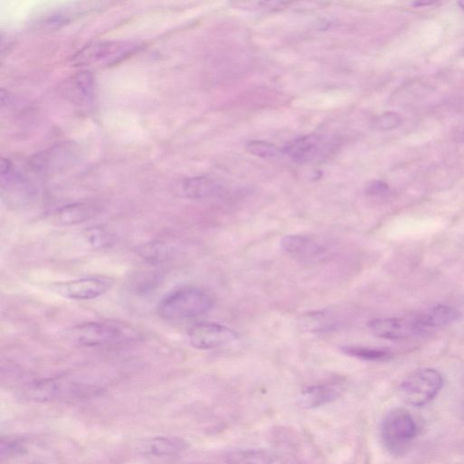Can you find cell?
<instances>
[{
  "mask_svg": "<svg viewBox=\"0 0 464 464\" xmlns=\"http://www.w3.org/2000/svg\"><path fill=\"white\" fill-rule=\"evenodd\" d=\"M184 448V444L176 438H158L154 440L150 447L152 454L155 455L175 454Z\"/></svg>",
  "mask_w": 464,
  "mask_h": 464,
  "instance_id": "cell-20",
  "label": "cell"
},
{
  "mask_svg": "<svg viewBox=\"0 0 464 464\" xmlns=\"http://www.w3.org/2000/svg\"><path fill=\"white\" fill-rule=\"evenodd\" d=\"M419 433L411 413L405 408L390 410L383 419L380 436L385 450L400 456L408 450Z\"/></svg>",
  "mask_w": 464,
  "mask_h": 464,
  "instance_id": "cell-3",
  "label": "cell"
},
{
  "mask_svg": "<svg viewBox=\"0 0 464 464\" xmlns=\"http://www.w3.org/2000/svg\"><path fill=\"white\" fill-rule=\"evenodd\" d=\"M457 137L460 142L464 143V125L460 128V130L458 131Z\"/></svg>",
  "mask_w": 464,
  "mask_h": 464,
  "instance_id": "cell-26",
  "label": "cell"
},
{
  "mask_svg": "<svg viewBox=\"0 0 464 464\" xmlns=\"http://www.w3.org/2000/svg\"><path fill=\"white\" fill-rule=\"evenodd\" d=\"M189 341L200 350H212L230 345L238 339L232 329L214 323H202L193 326L188 333Z\"/></svg>",
  "mask_w": 464,
  "mask_h": 464,
  "instance_id": "cell-11",
  "label": "cell"
},
{
  "mask_svg": "<svg viewBox=\"0 0 464 464\" xmlns=\"http://www.w3.org/2000/svg\"><path fill=\"white\" fill-rule=\"evenodd\" d=\"M88 236H89V239L92 244L99 245V246L107 243V241H109L106 232H102L101 230L98 229L90 230Z\"/></svg>",
  "mask_w": 464,
  "mask_h": 464,
  "instance_id": "cell-25",
  "label": "cell"
},
{
  "mask_svg": "<svg viewBox=\"0 0 464 464\" xmlns=\"http://www.w3.org/2000/svg\"><path fill=\"white\" fill-rule=\"evenodd\" d=\"M306 324L308 328L314 331L329 330V329L335 328L333 319H331L330 316L326 315L324 312L315 313L313 316H308Z\"/></svg>",
  "mask_w": 464,
  "mask_h": 464,
  "instance_id": "cell-22",
  "label": "cell"
},
{
  "mask_svg": "<svg viewBox=\"0 0 464 464\" xmlns=\"http://www.w3.org/2000/svg\"><path fill=\"white\" fill-rule=\"evenodd\" d=\"M444 386L441 374L432 368H424L411 374L400 385L403 402L412 406H424L435 399Z\"/></svg>",
  "mask_w": 464,
  "mask_h": 464,
  "instance_id": "cell-5",
  "label": "cell"
},
{
  "mask_svg": "<svg viewBox=\"0 0 464 464\" xmlns=\"http://www.w3.org/2000/svg\"><path fill=\"white\" fill-rule=\"evenodd\" d=\"M460 7L464 10V2H459Z\"/></svg>",
  "mask_w": 464,
  "mask_h": 464,
  "instance_id": "cell-28",
  "label": "cell"
},
{
  "mask_svg": "<svg viewBox=\"0 0 464 464\" xmlns=\"http://www.w3.org/2000/svg\"><path fill=\"white\" fill-rule=\"evenodd\" d=\"M389 186L386 182L383 181H373L371 182L367 187V193L369 195L379 196L384 195L388 193Z\"/></svg>",
  "mask_w": 464,
  "mask_h": 464,
  "instance_id": "cell-24",
  "label": "cell"
},
{
  "mask_svg": "<svg viewBox=\"0 0 464 464\" xmlns=\"http://www.w3.org/2000/svg\"><path fill=\"white\" fill-rule=\"evenodd\" d=\"M136 329L125 323L95 321L83 323L72 329L70 338L74 345L85 347L119 345L136 339Z\"/></svg>",
  "mask_w": 464,
  "mask_h": 464,
  "instance_id": "cell-2",
  "label": "cell"
},
{
  "mask_svg": "<svg viewBox=\"0 0 464 464\" xmlns=\"http://www.w3.org/2000/svg\"><path fill=\"white\" fill-rule=\"evenodd\" d=\"M338 146L339 143L333 137L313 134L292 140L281 152L296 163L314 164L331 158Z\"/></svg>",
  "mask_w": 464,
  "mask_h": 464,
  "instance_id": "cell-4",
  "label": "cell"
},
{
  "mask_svg": "<svg viewBox=\"0 0 464 464\" xmlns=\"http://www.w3.org/2000/svg\"><path fill=\"white\" fill-rule=\"evenodd\" d=\"M433 3H435V2H428V1H426V2H415V3H413V5L418 6V7H422V6H424V5H428V6L432 5V4H433Z\"/></svg>",
  "mask_w": 464,
  "mask_h": 464,
  "instance_id": "cell-27",
  "label": "cell"
},
{
  "mask_svg": "<svg viewBox=\"0 0 464 464\" xmlns=\"http://www.w3.org/2000/svg\"><path fill=\"white\" fill-rule=\"evenodd\" d=\"M139 44L134 42L100 41L86 45L73 56L77 65H118L136 53Z\"/></svg>",
  "mask_w": 464,
  "mask_h": 464,
  "instance_id": "cell-6",
  "label": "cell"
},
{
  "mask_svg": "<svg viewBox=\"0 0 464 464\" xmlns=\"http://www.w3.org/2000/svg\"><path fill=\"white\" fill-rule=\"evenodd\" d=\"M102 212V205L95 202L72 203L59 209L54 216L58 226H73L92 220Z\"/></svg>",
  "mask_w": 464,
  "mask_h": 464,
  "instance_id": "cell-14",
  "label": "cell"
},
{
  "mask_svg": "<svg viewBox=\"0 0 464 464\" xmlns=\"http://www.w3.org/2000/svg\"><path fill=\"white\" fill-rule=\"evenodd\" d=\"M281 247L289 255L302 262H322L333 253V246L317 235L289 234L284 236Z\"/></svg>",
  "mask_w": 464,
  "mask_h": 464,
  "instance_id": "cell-9",
  "label": "cell"
},
{
  "mask_svg": "<svg viewBox=\"0 0 464 464\" xmlns=\"http://www.w3.org/2000/svg\"><path fill=\"white\" fill-rule=\"evenodd\" d=\"M80 157L79 146L73 142L60 143L34 155L29 166L41 175H58L76 166Z\"/></svg>",
  "mask_w": 464,
  "mask_h": 464,
  "instance_id": "cell-7",
  "label": "cell"
},
{
  "mask_svg": "<svg viewBox=\"0 0 464 464\" xmlns=\"http://www.w3.org/2000/svg\"><path fill=\"white\" fill-rule=\"evenodd\" d=\"M94 74L88 70L79 72L63 82L60 92L65 99L77 106H88L94 101L95 95Z\"/></svg>",
  "mask_w": 464,
  "mask_h": 464,
  "instance_id": "cell-13",
  "label": "cell"
},
{
  "mask_svg": "<svg viewBox=\"0 0 464 464\" xmlns=\"http://www.w3.org/2000/svg\"><path fill=\"white\" fill-rule=\"evenodd\" d=\"M402 122L400 115L394 112H385L374 122L376 129L381 131H391L397 128Z\"/></svg>",
  "mask_w": 464,
  "mask_h": 464,
  "instance_id": "cell-23",
  "label": "cell"
},
{
  "mask_svg": "<svg viewBox=\"0 0 464 464\" xmlns=\"http://www.w3.org/2000/svg\"><path fill=\"white\" fill-rule=\"evenodd\" d=\"M214 306V296L205 289L184 287L161 299L157 313L166 321L178 322L205 315Z\"/></svg>",
  "mask_w": 464,
  "mask_h": 464,
  "instance_id": "cell-1",
  "label": "cell"
},
{
  "mask_svg": "<svg viewBox=\"0 0 464 464\" xmlns=\"http://www.w3.org/2000/svg\"><path fill=\"white\" fill-rule=\"evenodd\" d=\"M368 328L375 336L391 340L409 339L421 337L426 334V329L419 324L415 319H377L368 323Z\"/></svg>",
  "mask_w": 464,
  "mask_h": 464,
  "instance_id": "cell-12",
  "label": "cell"
},
{
  "mask_svg": "<svg viewBox=\"0 0 464 464\" xmlns=\"http://www.w3.org/2000/svg\"><path fill=\"white\" fill-rule=\"evenodd\" d=\"M247 150L251 154L263 159L275 158L282 154L276 145L264 141H250L247 143Z\"/></svg>",
  "mask_w": 464,
  "mask_h": 464,
  "instance_id": "cell-21",
  "label": "cell"
},
{
  "mask_svg": "<svg viewBox=\"0 0 464 464\" xmlns=\"http://www.w3.org/2000/svg\"><path fill=\"white\" fill-rule=\"evenodd\" d=\"M461 317L459 311L453 307L446 305H439L430 308L421 316L416 317V320L424 329L445 328L454 324Z\"/></svg>",
  "mask_w": 464,
  "mask_h": 464,
  "instance_id": "cell-16",
  "label": "cell"
},
{
  "mask_svg": "<svg viewBox=\"0 0 464 464\" xmlns=\"http://www.w3.org/2000/svg\"><path fill=\"white\" fill-rule=\"evenodd\" d=\"M227 464H273L271 455L262 450H239L227 455Z\"/></svg>",
  "mask_w": 464,
  "mask_h": 464,
  "instance_id": "cell-18",
  "label": "cell"
},
{
  "mask_svg": "<svg viewBox=\"0 0 464 464\" xmlns=\"http://www.w3.org/2000/svg\"><path fill=\"white\" fill-rule=\"evenodd\" d=\"M342 350L346 355L367 361H385L393 356L386 350L367 349V347L350 346H344Z\"/></svg>",
  "mask_w": 464,
  "mask_h": 464,
  "instance_id": "cell-19",
  "label": "cell"
},
{
  "mask_svg": "<svg viewBox=\"0 0 464 464\" xmlns=\"http://www.w3.org/2000/svg\"><path fill=\"white\" fill-rule=\"evenodd\" d=\"M1 193L7 205L14 208H23L35 200L37 190L23 173L14 168L10 160L2 159Z\"/></svg>",
  "mask_w": 464,
  "mask_h": 464,
  "instance_id": "cell-8",
  "label": "cell"
},
{
  "mask_svg": "<svg viewBox=\"0 0 464 464\" xmlns=\"http://www.w3.org/2000/svg\"><path fill=\"white\" fill-rule=\"evenodd\" d=\"M182 191L191 199L203 200L221 196L225 189L214 179L207 176H198L185 179L182 184Z\"/></svg>",
  "mask_w": 464,
  "mask_h": 464,
  "instance_id": "cell-15",
  "label": "cell"
},
{
  "mask_svg": "<svg viewBox=\"0 0 464 464\" xmlns=\"http://www.w3.org/2000/svg\"><path fill=\"white\" fill-rule=\"evenodd\" d=\"M113 285V280L104 277L77 278L51 286L52 291L71 301H91L106 294Z\"/></svg>",
  "mask_w": 464,
  "mask_h": 464,
  "instance_id": "cell-10",
  "label": "cell"
},
{
  "mask_svg": "<svg viewBox=\"0 0 464 464\" xmlns=\"http://www.w3.org/2000/svg\"><path fill=\"white\" fill-rule=\"evenodd\" d=\"M339 394L336 386L319 385L310 386L302 392L301 403L307 408H316L333 402Z\"/></svg>",
  "mask_w": 464,
  "mask_h": 464,
  "instance_id": "cell-17",
  "label": "cell"
}]
</instances>
